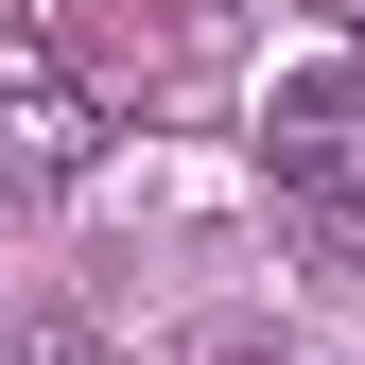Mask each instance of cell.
<instances>
[{
  "label": "cell",
  "mask_w": 365,
  "mask_h": 365,
  "mask_svg": "<svg viewBox=\"0 0 365 365\" xmlns=\"http://www.w3.org/2000/svg\"><path fill=\"white\" fill-rule=\"evenodd\" d=\"M0 365H105V348H87V331H18Z\"/></svg>",
  "instance_id": "277c9868"
},
{
  "label": "cell",
  "mask_w": 365,
  "mask_h": 365,
  "mask_svg": "<svg viewBox=\"0 0 365 365\" xmlns=\"http://www.w3.org/2000/svg\"><path fill=\"white\" fill-rule=\"evenodd\" d=\"M348 70H365V53H348Z\"/></svg>",
  "instance_id": "5b68a950"
},
{
  "label": "cell",
  "mask_w": 365,
  "mask_h": 365,
  "mask_svg": "<svg viewBox=\"0 0 365 365\" xmlns=\"http://www.w3.org/2000/svg\"><path fill=\"white\" fill-rule=\"evenodd\" d=\"M261 174H279V209L365 226V70L348 53H313V70L261 87Z\"/></svg>",
  "instance_id": "6da1fadb"
},
{
  "label": "cell",
  "mask_w": 365,
  "mask_h": 365,
  "mask_svg": "<svg viewBox=\"0 0 365 365\" xmlns=\"http://www.w3.org/2000/svg\"><path fill=\"white\" fill-rule=\"evenodd\" d=\"M192 365H296L279 331H192Z\"/></svg>",
  "instance_id": "3957f363"
},
{
  "label": "cell",
  "mask_w": 365,
  "mask_h": 365,
  "mask_svg": "<svg viewBox=\"0 0 365 365\" xmlns=\"http://www.w3.org/2000/svg\"><path fill=\"white\" fill-rule=\"evenodd\" d=\"M87 157H105V87L53 35H0V192H70Z\"/></svg>",
  "instance_id": "7a4b0ae2"
}]
</instances>
